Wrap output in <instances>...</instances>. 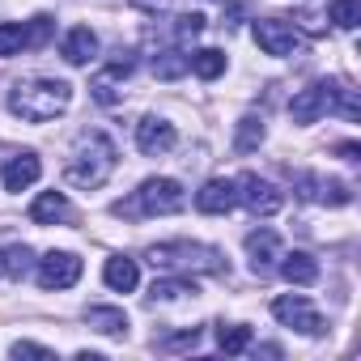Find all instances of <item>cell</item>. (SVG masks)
<instances>
[{
    "label": "cell",
    "mask_w": 361,
    "mask_h": 361,
    "mask_svg": "<svg viewBox=\"0 0 361 361\" xmlns=\"http://www.w3.org/2000/svg\"><path fill=\"white\" fill-rule=\"evenodd\" d=\"M196 298V281L192 276H161V281H153V289H149V298L153 302H174V298Z\"/></svg>",
    "instance_id": "21"
},
{
    "label": "cell",
    "mask_w": 361,
    "mask_h": 361,
    "mask_svg": "<svg viewBox=\"0 0 361 361\" xmlns=\"http://www.w3.org/2000/svg\"><path fill=\"white\" fill-rule=\"evenodd\" d=\"M149 264L161 272H178V276L226 272V255L217 247H204V243H157V247H149Z\"/></svg>",
    "instance_id": "4"
},
{
    "label": "cell",
    "mask_w": 361,
    "mask_h": 361,
    "mask_svg": "<svg viewBox=\"0 0 361 361\" xmlns=\"http://www.w3.org/2000/svg\"><path fill=\"white\" fill-rule=\"evenodd\" d=\"M247 255H251V268H255L259 276H268L272 264L281 259V238H276V230H251V234H247Z\"/></svg>",
    "instance_id": "14"
},
{
    "label": "cell",
    "mask_w": 361,
    "mask_h": 361,
    "mask_svg": "<svg viewBox=\"0 0 361 361\" xmlns=\"http://www.w3.org/2000/svg\"><path fill=\"white\" fill-rule=\"evenodd\" d=\"M85 323L102 336H128V314L119 306H90L85 310Z\"/></svg>",
    "instance_id": "19"
},
{
    "label": "cell",
    "mask_w": 361,
    "mask_h": 361,
    "mask_svg": "<svg viewBox=\"0 0 361 361\" xmlns=\"http://www.w3.org/2000/svg\"><path fill=\"white\" fill-rule=\"evenodd\" d=\"M255 43H259L264 56H276V60L302 51V35H298V26L281 22V18H259V22H255Z\"/></svg>",
    "instance_id": "7"
},
{
    "label": "cell",
    "mask_w": 361,
    "mask_h": 361,
    "mask_svg": "<svg viewBox=\"0 0 361 361\" xmlns=\"http://www.w3.org/2000/svg\"><path fill=\"white\" fill-rule=\"evenodd\" d=\"M259 145H264V119L259 115H243L238 119V132H234V149L238 153H251Z\"/></svg>",
    "instance_id": "23"
},
{
    "label": "cell",
    "mask_w": 361,
    "mask_h": 361,
    "mask_svg": "<svg viewBox=\"0 0 361 361\" xmlns=\"http://www.w3.org/2000/svg\"><path fill=\"white\" fill-rule=\"evenodd\" d=\"M81 281V255L73 251H47L39 259V285L43 289H73Z\"/></svg>",
    "instance_id": "9"
},
{
    "label": "cell",
    "mask_w": 361,
    "mask_h": 361,
    "mask_svg": "<svg viewBox=\"0 0 361 361\" xmlns=\"http://www.w3.org/2000/svg\"><path fill=\"white\" fill-rule=\"evenodd\" d=\"M196 340H200V327H183V331H174V336H161L157 348L161 353H178V348H196Z\"/></svg>",
    "instance_id": "31"
},
{
    "label": "cell",
    "mask_w": 361,
    "mask_h": 361,
    "mask_svg": "<svg viewBox=\"0 0 361 361\" xmlns=\"http://www.w3.org/2000/svg\"><path fill=\"white\" fill-rule=\"evenodd\" d=\"M281 276H285L289 285H314V281H319V259L306 255V251L281 255Z\"/></svg>",
    "instance_id": "18"
},
{
    "label": "cell",
    "mask_w": 361,
    "mask_h": 361,
    "mask_svg": "<svg viewBox=\"0 0 361 361\" xmlns=\"http://www.w3.org/2000/svg\"><path fill=\"white\" fill-rule=\"evenodd\" d=\"M192 73H196L200 81H217V77L226 73V51H217V47L196 51V56H192Z\"/></svg>",
    "instance_id": "22"
},
{
    "label": "cell",
    "mask_w": 361,
    "mask_h": 361,
    "mask_svg": "<svg viewBox=\"0 0 361 361\" xmlns=\"http://www.w3.org/2000/svg\"><path fill=\"white\" fill-rule=\"evenodd\" d=\"M68 102H73V85L60 77H26L9 90V111L26 123H47L64 115Z\"/></svg>",
    "instance_id": "2"
},
{
    "label": "cell",
    "mask_w": 361,
    "mask_h": 361,
    "mask_svg": "<svg viewBox=\"0 0 361 361\" xmlns=\"http://www.w3.org/2000/svg\"><path fill=\"white\" fill-rule=\"evenodd\" d=\"M183 204H188V196H183V188H178V178H145L128 200L111 204V213L123 217V221H145V217L183 213Z\"/></svg>",
    "instance_id": "3"
},
{
    "label": "cell",
    "mask_w": 361,
    "mask_h": 361,
    "mask_svg": "<svg viewBox=\"0 0 361 361\" xmlns=\"http://www.w3.org/2000/svg\"><path fill=\"white\" fill-rule=\"evenodd\" d=\"M238 204V188H234V178H209V183L196 192V209L209 213V217H221Z\"/></svg>",
    "instance_id": "13"
},
{
    "label": "cell",
    "mask_w": 361,
    "mask_h": 361,
    "mask_svg": "<svg viewBox=\"0 0 361 361\" xmlns=\"http://www.w3.org/2000/svg\"><path fill=\"white\" fill-rule=\"evenodd\" d=\"M102 281H106L115 293H132V289L140 285V268H136V259H128V255H111L106 268H102Z\"/></svg>",
    "instance_id": "17"
},
{
    "label": "cell",
    "mask_w": 361,
    "mask_h": 361,
    "mask_svg": "<svg viewBox=\"0 0 361 361\" xmlns=\"http://www.w3.org/2000/svg\"><path fill=\"white\" fill-rule=\"evenodd\" d=\"M331 94H336V81H314L306 90H298L289 98V119L293 123H314L331 111Z\"/></svg>",
    "instance_id": "8"
},
{
    "label": "cell",
    "mask_w": 361,
    "mask_h": 361,
    "mask_svg": "<svg viewBox=\"0 0 361 361\" xmlns=\"http://www.w3.org/2000/svg\"><path fill=\"white\" fill-rule=\"evenodd\" d=\"M26 47V22H0V60H9Z\"/></svg>",
    "instance_id": "26"
},
{
    "label": "cell",
    "mask_w": 361,
    "mask_h": 361,
    "mask_svg": "<svg viewBox=\"0 0 361 361\" xmlns=\"http://www.w3.org/2000/svg\"><path fill=\"white\" fill-rule=\"evenodd\" d=\"M73 217V209H68V196L64 192H43L35 204H30V221L35 226H60V221H68Z\"/></svg>",
    "instance_id": "16"
},
{
    "label": "cell",
    "mask_w": 361,
    "mask_h": 361,
    "mask_svg": "<svg viewBox=\"0 0 361 361\" xmlns=\"http://www.w3.org/2000/svg\"><path fill=\"white\" fill-rule=\"evenodd\" d=\"M13 357H43V361H47V357H51V348L30 344V340H18V344H13Z\"/></svg>",
    "instance_id": "32"
},
{
    "label": "cell",
    "mask_w": 361,
    "mask_h": 361,
    "mask_svg": "<svg viewBox=\"0 0 361 361\" xmlns=\"http://www.w3.org/2000/svg\"><path fill=\"white\" fill-rule=\"evenodd\" d=\"M183 73H192V56H183L178 47L153 56V77H157V81H178Z\"/></svg>",
    "instance_id": "20"
},
{
    "label": "cell",
    "mask_w": 361,
    "mask_h": 361,
    "mask_svg": "<svg viewBox=\"0 0 361 361\" xmlns=\"http://www.w3.org/2000/svg\"><path fill=\"white\" fill-rule=\"evenodd\" d=\"M0 276H5V251H0Z\"/></svg>",
    "instance_id": "35"
},
{
    "label": "cell",
    "mask_w": 361,
    "mask_h": 361,
    "mask_svg": "<svg viewBox=\"0 0 361 361\" xmlns=\"http://www.w3.org/2000/svg\"><path fill=\"white\" fill-rule=\"evenodd\" d=\"M30 268H35V251H30V247H9V251H5V272H9L13 281L30 276Z\"/></svg>",
    "instance_id": "27"
},
{
    "label": "cell",
    "mask_w": 361,
    "mask_h": 361,
    "mask_svg": "<svg viewBox=\"0 0 361 361\" xmlns=\"http://www.w3.org/2000/svg\"><path fill=\"white\" fill-rule=\"evenodd\" d=\"M174 145H178V132H174L170 119H161V115H145V119L136 123V149H140L145 157H161V153H170Z\"/></svg>",
    "instance_id": "11"
},
{
    "label": "cell",
    "mask_w": 361,
    "mask_h": 361,
    "mask_svg": "<svg viewBox=\"0 0 361 361\" xmlns=\"http://www.w3.org/2000/svg\"><path fill=\"white\" fill-rule=\"evenodd\" d=\"M51 30H56V18H47V13L30 18V22H26V47H43V43L51 39Z\"/></svg>",
    "instance_id": "29"
},
{
    "label": "cell",
    "mask_w": 361,
    "mask_h": 361,
    "mask_svg": "<svg viewBox=\"0 0 361 361\" xmlns=\"http://www.w3.org/2000/svg\"><path fill=\"white\" fill-rule=\"evenodd\" d=\"M298 196L302 200H314V204H327V209L353 204L348 183H340V178H323V174H298Z\"/></svg>",
    "instance_id": "10"
},
{
    "label": "cell",
    "mask_w": 361,
    "mask_h": 361,
    "mask_svg": "<svg viewBox=\"0 0 361 361\" xmlns=\"http://www.w3.org/2000/svg\"><path fill=\"white\" fill-rule=\"evenodd\" d=\"M217 344H221V353H247L251 348V327L247 323H230V327H217Z\"/></svg>",
    "instance_id": "25"
},
{
    "label": "cell",
    "mask_w": 361,
    "mask_h": 361,
    "mask_svg": "<svg viewBox=\"0 0 361 361\" xmlns=\"http://www.w3.org/2000/svg\"><path fill=\"white\" fill-rule=\"evenodd\" d=\"M272 314H276L285 327L302 331V336H323V331H327V327H323V314H319L314 302L302 298V293H281V298L272 302Z\"/></svg>",
    "instance_id": "5"
},
{
    "label": "cell",
    "mask_w": 361,
    "mask_h": 361,
    "mask_svg": "<svg viewBox=\"0 0 361 361\" xmlns=\"http://www.w3.org/2000/svg\"><path fill=\"white\" fill-rule=\"evenodd\" d=\"M204 35V13H183L174 22V39L178 43H192V39H200Z\"/></svg>",
    "instance_id": "30"
},
{
    "label": "cell",
    "mask_w": 361,
    "mask_h": 361,
    "mask_svg": "<svg viewBox=\"0 0 361 361\" xmlns=\"http://www.w3.org/2000/svg\"><path fill=\"white\" fill-rule=\"evenodd\" d=\"M119 77H123V73H115V68H102V73L90 81V94H94V102H102V106H115V102L123 98V94H119V85H115Z\"/></svg>",
    "instance_id": "24"
},
{
    "label": "cell",
    "mask_w": 361,
    "mask_h": 361,
    "mask_svg": "<svg viewBox=\"0 0 361 361\" xmlns=\"http://www.w3.org/2000/svg\"><path fill=\"white\" fill-rule=\"evenodd\" d=\"M39 174H43V161H39V153H13L9 161H5V170H0V183H5V192H26V188H35L39 183Z\"/></svg>",
    "instance_id": "12"
},
{
    "label": "cell",
    "mask_w": 361,
    "mask_h": 361,
    "mask_svg": "<svg viewBox=\"0 0 361 361\" xmlns=\"http://www.w3.org/2000/svg\"><path fill=\"white\" fill-rule=\"evenodd\" d=\"M234 188H238V200H243L255 217H272V213H281V209H285V192H281L276 183H268V178L251 174V170L238 178Z\"/></svg>",
    "instance_id": "6"
},
{
    "label": "cell",
    "mask_w": 361,
    "mask_h": 361,
    "mask_svg": "<svg viewBox=\"0 0 361 361\" xmlns=\"http://www.w3.org/2000/svg\"><path fill=\"white\" fill-rule=\"evenodd\" d=\"M136 5H140V9H166L170 0H136Z\"/></svg>",
    "instance_id": "34"
},
{
    "label": "cell",
    "mask_w": 361,
    "mask_h": 361,
    "mask_svg": "<svg viewBox=\"0 0 361 361\" xmlns=\"http://www.w3.org/2000/svg\"><path fill=\"white\" fill-rule=\"evenodd\" d=\"M60 56H64L73 68L90 64V60L98 56V35H94L90 26H73V30L64 35V43H60Z\"/></svg>",
    "instance_id": "15"
},
{
    "label": "cell",
    "mask_w": 361,
    "mask_h": 361,
    "mask_svg": "<svg viewBox=\"0 0 361 361\" xmlns=\"http://www.w3.org/2000/svg\"><path fill=\"white\" fill-rule=\"evenodd\" d=\"M331 22L340 30H357V22H361V0H331Z\"/></svg>",
    "instance_id": "28"
},
{
    "label": "cell",
    "mask_w": 361,
    "mask_h": 361,
    "mask_svg": "<svg viewBox=\"0 0 361 361\" xmlns=\"http://www.w3.org/2000/svg\"><path fill=\"white\" fill-rule=\"evenodd\" d=\"M340 157H344V161H357V145H353V140H348V145H340Z\"/></svg>",
    "instance_id": "33"
},
{
    "label": "cell",
    "mask_w": 361,
    "mask_h": 361,
    "mask_svg": "<svg viewBox=\"0 0 361 361\" xmlns=\"http://www.w3.org/2000/svg\"><path fill=\"white\" fill-rule=\"evenodd\" d=\"M115 166H119L115 140L106 132H81L73 153H68V161H64V183L81 188V192H94L115 174Z\"/></svg>",
    "instance_id": "1"
}]
</instances>
